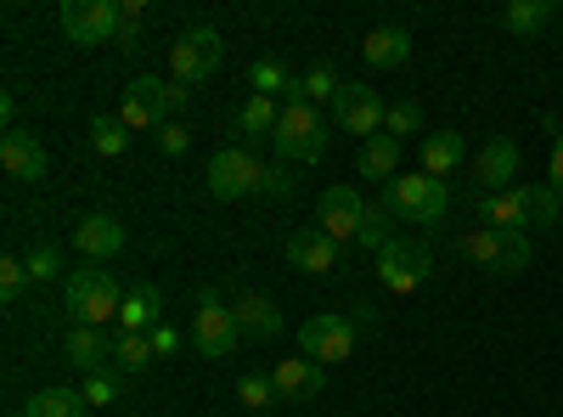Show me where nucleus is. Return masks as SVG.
<instances>
[{
	"label": "nucleus",
	"mask_w": 563,
	"mask_h": 417,
	"mask_svg": "<svg viewBox=\"0 0 563 417\" xmlns=\"http://www.w3.org/2000/svg\"><path fill=\"white\" fill-rule=\"evenodd\" d=\"M288 265L294 271H310V276H333L339 271V243L327 238V231L305 226V231H294V238H288Z\"/></svg>",
	"instance_id": "obj_17"
},
{
	"label": "nucleus",
	"mask_w": 563,
	"mask_h": 417,
	"mask_svg": "<svg viewBox=\"0 0 563 417\" xmlns=\"http://www.w3.org/2000/svg\"><path fill=\"white\" fill-rule=\"evenodd\" d=\"M507 187H519V142H512V135H490L474 158V198L507 193Z\"/></svg>",
	"instance_id": "obj_14"
},
{
	"label": "nucleus",
	"mask_w": 563,
	"mask_h": 417,
	"mask_svg": "<svg viewBox=\"0 0 563 417\" xmlns=\"http://www.w3.org/2000/svg\"><path fill=\"white\" fill-rule=\"evenodd\" d=\"M186 147H192V130H186V124H175V119H169V124L158 130V153H169V158H180Z\"/></svg>",
	"instance_id": "obj_41"
},
{
	"label": "nucleus",
	"mask_w": 563,
	"mask_h": 417,
	"mask_svg": "<svg viewBox=\"0 0 563 417\" xmlns=\"http://www.w3.org/2000/svg\"><path fill=\"white\" fill-rule=\"evenodd\" d=\"M384 113H389V108H384V97H378L372 85H355V79L339 85V97H333V119H339V130L366 135V142H372V135L384 130Z\"/></svg>",
	"instance_id": "obj_12"
},
{
	"label": "nucleus",
	"mask_w": 563,
	"mask_h": 417,
	"mask_svg": "<svg viewBox=\"0 0 563 417\" xmlns=\"http://www.w3.org/2000/svg\"><path fill=\"white\" fill-rule=\"evenodd\" d=\"M479 226H490V231H525L530 226L525 180H519V187H507V193H479Z\"/></svg>",
	"instance_id": "obj_19"
},
{
	"label": "nucleus",
	"mask_w": 563,
	"mask_h": 417,
	"mask_svg": "<svg viewBox=\"0 0 563 417\" xmlns=\"http://www.w3.org/2000/svg\"><path fill=\"white\" fill-rule=\"evenodd\" d=\"M231 316H238V328H243L249 339H276V333H282V310H276V299H265V294H238Z\"/></svg>",
	"instance_id": "obj_21"
},
{
	"label": "nucleus",
	"mask_w": 563,
	"mask_h": 417,
	"mask_svg": "<svg viewBox=\"0 0 563 417\" xmlns=\"http://www.w3.org/2000/svg\"><path fill=\"white\" fill-rule=\"evenodd\" d=\"M525 193H530V226H563V198L547 180H525Z\"/></svg>",
	"instance_id": "obj_33"
},
{
	"label": "nucleus",
	"mask_w": 563,
	"mask_h": 417,
	"mask_svg": "<svg viewBox=\"0 0 563 417\" xmlns=\"http://www.w3.org/2000/svg\"><path fill=\"white\" fill-rule=\"evenodd\" d=\"M209 198L214 204H231V198H249V193H260V158L249 153V147H220L214 158H209Z\"/></svg>",
	"instance_id": "obj_9"
},
{
	"label": "nucleus",
	"mask_w": 563,
	"mask_h": 417,
	"mask_svg": "<svg viewBox=\"0 0 563 417\" xmlns=\"http://www.w3.org/2000/svg\"><path fill=\"white\" fill-rule=\"evenodd\" d=\"M238 400H243L249 411H276V406H288L271 373H243V378H238Z\"/></svg>",
	"instance_id": "obj_29"
},
{
	"label": "nucleus",
	"mask_w": 563,
	"mask_h": 417,
	"mask_svg": "<svg viewBox=\"0 0 563 417\" xmlns=\"http://www.w3.org/2000/svg\"><path fill=\"white\" fill-rule=\"evenodd\" d=\"M119 45H124L130 57H135V52H147V45H141V29H135V23H119Z\"/></svg>",
	"instance_id": "obj_44"
},
{
	"label": "nucleus",
	"mask_w": 563,
	"mask_h": 417,
	"mask_svg": "<svg viewBox=\"0 0 563 417\" xmlns=\"http://www.w3.org/2000/svg\"><path fill=\"white\" fill-rule=\"evenodd\" d=\"M541 130L552 135V158H547V187L563 198V119L558 113H541Z\"/></svg>",
	"instance_id": "obj_36"
},
{
	"label": "nucleus",
	"mask_w": 563,
	"mask_h": 417,
	"mask_svg": "<svg viewBox=\"0 0 563 417\" xmlns=\"http://www.w3.org/2000/svg\"><path fill=\"white\" fill-rule=\"evenodd\" d=\"M249 79H254V97H288V90H294V74L282 68L276 57H260L249 68Z\"/></svg>",
	"instance_id": "obj_31"
},
{
	"label": "nucleus",
	"mask_w": 563,
	"mask_h": 417,
	"mask_svg": "<svg viewBox=\"0 0 563 417\" xmlns=\"http://www.w3.org/2000/svg\"><path fill=\"white\" fill-rule=\"evenodd\" d=\"M90 147H97L102 158H119L130 147V130L119 119H90Z\"/></svg>",
	"instance_id": "obj_34"
},
{
	"label": "nucleus",
	"mask_w": 563,
	"mask_h": 417,
	"mask_svg": "<svg viewBox=\"0 0 563 417\" xmlns=\"http://www.w3.org/2000/svg\"><path fill=\"white\" fill-rule=\"evenodd\" d=\"M260 193L265 198H288L294 193V175L282 169V164H260Z\"/></svg>",
	"instance_id": "obj_40"
},
{
	"label": "nucleus",
	"mask_w": 563,
	"mask_h": 417,
	"mask_svg": "<svg viewBox=\"0 0 563 417\" xmlns=\"http://www.w3.org/2000/svg\"><path fill=\"white\" fill-rule=\"evenodd\" d=\"M63 305H68V316L79 321V328H102V321H119L124 294L113 283V271H68Z\"/></svg>",
	"instance_id": "obj_3"
},
{
	"label": "nucleus",
	"mask_w": 563,
	"mask_h": 417,
	"mask_svg": "<svg viewBox=\"0 0 563 417\" xmlns=\"http://www.w3.org/2000/svg\"><path fill=\"white\" fill-rule=\"evenodd\" d=\"M0 119H7V130H18V124H12V119H18V97H12V90L0 97Z\"/></svg>",
	"instance_id": "obj_45"
},
{
	"label": "nucleus",
	"mask_w": 563,
	"mask_h": 417,
	"mask_svg": "<svg viewBox=\"0 0 563 417\" xmlns=\"http://www.w3.org/2000/svg\"><path fill=\"white\" fill-rule=\"evenodd\" d=\"M79 395H85L90 411H97V406H113V400H119V373H85V389H79Z\"/></svg>",
	"instance_id": "obj_38"
},
{
	"label": "nucleus",
	"mask_w": 563,
	"mask_h": 417,
	"mask_svg": "<svg viewBox=\"0 0 563 417\" xmlns=\"http://www.w3.org/2000/svg\"><path fill=\"white\" fill-rule=\"evenodd\" d=\"M74 249H79L85 260H113V254H124V220H119V215H85V220L74 226Z\"/></svg>",
	"instance_id": "obj_18"
},
{
	"label": "nucleus",
	"mask_w": 563,
	"mask_h": 417,
	"mask_svg": "<svg viewBox=\"0 0 563 417\" xmlns=\"http://www.w3.org/2000/svg\"><path fill=\"white\" fill-rule=\"evenodd\" d=\"M147 339H153V355H175V350H180V333L169 328V321H158V328H153Z\"/></svg>",
	"instance_id": "obj_42"
},
{
	"label": "nucleus",
	"mask_w": 563,
	"mask_h": 417,
	"mask_svg": "<svg viewBox=\"0 0 563 417\" xmlns=\"http://www.w3.org/2000/svg\"><path fill=\"white\" fill-rule=\"evenodd\" d=\"M417 130H422V108H417V102H389V113H384V135L406 142V135H417Z\"/></svg>",
	"instance_id": "obj_37"
},
{
	"label": "nucleus",
	"mask_w": 563,
	"mask_h": 417,
	"mask_svg": "<svg viewBox=\"0 0 563 417\" xmlns=\"http://www.w3.org/2000/svg\"><path fill=\"white\" fill-rule=\"evenodd\" d=\"M378 204H384L395 220H411V226H422V231H434V226L451 215V187L417 169V175H395Z\"/></svg>",
	"instance_id": "obj_2"
},
{
	"label": "nucleus",
	"mask_w": 563,
	"mask_h": 417,
	"mask_svg": "<svg viewBox=\"0 0 563 417\" xmlns=\"http://www.w3.org/2000/svg\"><path fill=\"white\" fill-rule=\"evenodd\" d=\"M355 321L350 316H333V310H321V316H310L305 328H299V355H310V361H350L355 355Z\"/></svg>",
	"instance_id": "obj_10"
},
{
	"label": "nucleus",
	"mask_w": 563,
	"mask_h": 417,
	"mask_svg": "<svg viewBox=\"0 0 563 417\" xmlns=\"http://www.w3.org/2000/svg\"><path fill=\"white\" fill-rule=\"evenodd\" d=\"M29 288V265L18 260V254H7V260H0V294H7V299H18Z\"/></svg>",
	"instance_id": "obj_39"
},
{
	"label": "nucleus",
	"mask_w": 563,
	"mask_h": 417,
	"mask_svg": "<svg viewBox=\"0 0 563 417\" xmlns=\"http://www.w3.org/2000/svg\"><path fill=\"white\" fill-rule=\"evenodd\" d=\"M271 378H276V389H282L288 406H305V400H316L327 389V366L310 361V355H294V361H276Z\"/></svg>",
	"instance_id": "obj_15"
},
{
	"label": "nucleus",
	"mask_w": 563,
	"mask_h": 417,
	"mask_svg": "<svg viewBox=\"0 0 563 417\" xmlns=\"http://www.w3.org/2000/svg\"><path fill=\"white\" fill-rule=\"evenodd\" d=\"M119 23H147V0H119Z\"/></svg>",
	"instance_id": "obj_43"
},
{
	"label": "nucleus",
	"mask_w": 563,
	"mask_h": 417,
	"mask_svg": "<svg viewBox=\"0 0 563 417\" xmlns=\"http://www.w3.org/2000/svg\"><path fill=\"white\" fill-rule=\"evenodd\" d=\"M63 34L79 45H102V40H119V0H63Z\"/></svg>",
	"instance_id": "obj_11"
},
{
	"label": "nucleus",
	"mask_w": 563,
	"mask_h": 417,
	"mask_svg": "<svg viewBox=\"0 0 563 417\" xmlns=\"http://www.w3.org/2000/svg\"><path fill=\"white\" fill-rule=\"evenodd\" d=\"M462 158H467V142H462L456 130H434V135H422V175L445 180Z\"/></svg>",
	"instance_id": "obj_23"
},
{
	"label": "nucleus",
	"mask_w": 563,
	"mask_h": 417,
	"mask_svg": "<svg viewBox=\"0 0 563 417\" xmlns=\"http://www.w3.org/2000/svg\"><path fill=\"white\" fill-rule=\"evenodd\" d=\"M400 147L406 142H395V135H372V142H361V158H355V169H361V180H389L400 175Z\"/></svg>",
	"instance_id": "obj_22"
},
{
	"label": "nucleus",
	"mask_w": 563,
	"mask_h": 417,
	"mask_svg": "<svg viewBox=\"0 0 563 417\" xmlns=\"http://www.w3.org/2000/svg\"><path fill=\"white\" fill-rule=\"evenodd\" d=\"M462 249H467V260H474V265H485L496 276L530 271V231H490V226H479Z\"/></svg>",
	"instance_id": "obj_7"
},
{
	"label": "nucleus",
	"mask_w": 563,
	"mask_h": 417,
	"mask_svg": "<svg viewBox=\"0 0 563 417\" xmlns=\"http://www.w3.org/2000/svg\"><path fill=\"white\" fill-rule=\"evenodd\" d=\"M108 355H113V344L102 339V328H68V361L79 366V373H108Z\"/></svg>",
	"instance_id": "obj_26"
},
{
	"label": "nucleus",
	"mask_w": 563,
	"mask_h": 417,
	"mask_svg": "<svg viewBox=\"0 0 563 417\" xmlns=\"http://www.w3.org/2000/svg\"><path fill=\"white\" fill-rule=\"evenodd\" d=\"M395 238V215L384 209V204H366V220H361V249H372V254H384V243Z\"/></svg>",
	"instance_id": "obj_32"
},
{
	"label": "nucleus",
	"mask_w": 563,
	"mask_h": 417,
	"mask_svg": "<svg viewBox=\"0 0 563 417\" xmlns=\"http://www.w3.org/2000/svg\"><path fill=\"white\" fill-rule=\"evenodd\" d=\"M153 361H158V355H153V339H147V333H119V339H113V366H119L124 378L147 373Z\"/></svg>",
	"instance_id": "obj_28"
},
{
	"label": "nucleus",
	"mask_w": 563,
	"mask_h": 417,
	"mask_svg": "<svg viewBox=\"0 0 563 417\" xmlns=\"http://www.w3.org/2000/svg\"><path fill=\"white\" fill-rule=\"evenodd\" d=\"M90 406H85V395L79 389H40V395H29V406H23V417H85Z\"/></svg>",
	"instance_id": "obj_27"
},
{
	"label": "nucleus",
	"mask_w": 563,
	"mask_h": 417,
	"mask_svg": "<svg viewBox=\"0 0 563 417\" xmlns=\"http://www.w3.org/2000/svg\"><path fill=\"white\" fill-rule=\"evenodd\" d=\"M158 321H164L158 288H153V283H135V288L124 294V310H119V333H153Z\"/></svg>",
	"instance_id": "obj_20"
},
{
	"label": "nucleus",
	"mask_w": 563,
	"mask_h": 417,
	"mask_svg": "<svg viewBox=\"0 0 563 417\" xmlns=\"http://www.w3.org/2000/svg\"><path fill=\"white\" fill-rule=\"evenodd\" d=\"M552 18H558V0H507V7H501V29L519 34V40L541 34Z\"/></svg>",
	"instance_id": "obj_25"
},
{
	"label": "nucleus",
	"mask_w": 563,
	"mask_h": 417,
	"mask_svg": "<svg viewBox=\"0 0 563 417\" xmlns=\"http://www.w3.org/2000/svg\"><path fill=\"white\" fill-rule=\"evenodd\" d=\"M225 63V40L209 29V23H192V29H180L175 40H169V79L175 85H203L214 68Z\"/></svg>",
	"instance_id": "obj_4"
},
{
	"label": "nucleus",
	"mask_w": 563,
	"mask_h": 417,
	"mask_svg": "<svg viewBox=\"0 0 563 417\" xmlns=\"http://www.w3.org/2000/svg\"><path fill=\"white\" fill-rule=\"evenodd\" d=\"M186 102H192V90H186V85L141 74V79H130V85H124V102H119V113H113V119H119L124 130H164Z\"/></svg>",
	"instance_id": "obj_1"
},
{
	"label": "nucleus",
	"mask_w": 563,
	"mask_h": 417,
	"mask_svg": "<svg viewBox=\"0 0 563 417\" xmlns=\"http://www.w3.org/2000/svg\"><path fill=\"white\" fill-rule=\"evenodd\" d=\"M429 271H434V254L422 238H389L384 254H378V283L389 294H417L429 283Z\"/></svg>",
	"instance_id": "obj_6"
},
{
	"label": "nucleus",
	"mask_w": 563,
	"mask_h": 417,
	"mask_svg": "<svg viewBox=\"0 0 563 417\" xmlns=\"http://www.w3.org/2000/svg\"><path fill=\"white\" fill-rule=\"evenodd\" d=\"M276 119H282V102L276 97H249L243 113H238V130L243 135H276Z\"/></svg>",
	"instance_id": "obj_30"
},
{
	"label": "nucleus",
	"mask_w": 563,
	"mask_h": 417,
	"mask_svg": "<svg viewBox=\"0 0 563 417\" xmlns=\"http://www.w3.org/2000/svg\"><path fill=\"white\" fill-rule=\"evenodd\" d=\"M271 147L288 158V164H316V158L327 153V119H321L310 102H282V119H276Z\"/></svg>",
	"instance_id": "obj_5"
},
{
	"label": "nucleus",
	"mask_w": 563,
	"mask_h": 417,
	"mask_svg": "<svg viewBox=\"0 0 563 417\" xmlns=\"http://www.w3.org/2000/svg\"><path fill=\"white\" fill-rule=\"evenodd\" d=\"M361 57L372 68H400V63H411V34L406 29H372L361 40Z\"/></svg>",
	"instance_id": "obj_24"
},
{
	"label": "nucleus",
	"mask_w": 563,
	"mask_h": 417,
	"mask_svg": "<svg viewBox=\"0 0 563 417\" xmlns=\"http://www.w3.org/2000/svg\"><path fill=\"white\" fill-rule=\"evenodd\" d=\"M23 265H29V283H52V276H63V249L57 243H34L23 254Z\"/></svg>",
	"instance_id": "obj_35"
},
{
	"label": "nucleus",
	"mask_w": 563,
	"mask_h": 417,
	"mask_svg": "<svg viewBox=\"0 0 563 417\" xmlns=\"http://www.w3.org/2000/svg\"><path fill=\"white\" fill-rule=\"evenodd\" d=\"M0 164H7L12 180H45V169H52V158H45L34 130H7L0 135Z\"/></svg>",
	"instance_id": "obj_16"
},
{
	"label": "nucleus",
	"mask_w": 563,
	"mask_h": 417,
	"mask_svg": "<svg viewBox=\"0 0 563 417\" xmlns=\"http://www.w3.org/2000/svg\"><path fill=\"white\" fill-rule=\"evenodd\" d=\"M243 328H238V316H231V305L214 299V288H198V321H192V344L203 361H225L231 350H238Z\"/></svg>",
	"instance_id": "obj_8"
},
{
	"label": "nucleus",
	"mask_w": 563,
	"mask_h": 417,
	"mask_svg": "<svg viewBox=\"0 0 563 417\" xmlns=\"http://www.w3.org/2000/svg\"><path fill=\"white\" fill-rule=\"evenodd\" d=\"M361 220H366V198L355 187H327L316 204V231H327L339 249L361 238Z\"/></svg>",
	"instance_id": "obj_13"
},
{
	"label": "nucleus",
	"mask_w": 563,
	"mask_h": 417,
	"mask_svg": "<svg viewBox=\"0 0 563 417\" xmlns=\"http://www.w3.org/2000/svg\"><path fill=\"white\" fill-rule=\"evenodd\" d=\"M361 328H378V310H372V305L355 310V333H361Z\"/></svg>",
	"instance_id": "obj_46"
}]
</instances>
